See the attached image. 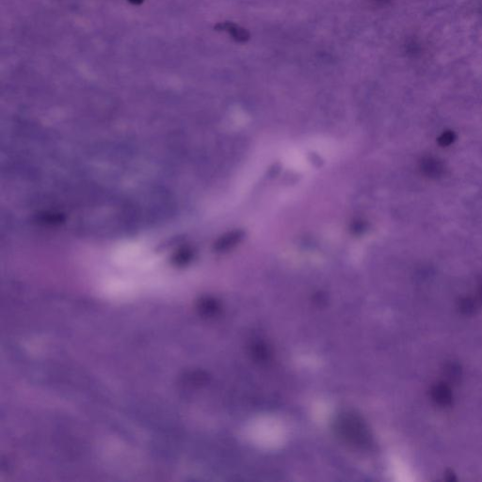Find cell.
Here are the masks:
<instances>
[{
    "mask_svg": "<svg viewBox=\"0 0 482 482\" xmlns=\"http://www.w3.org/2000/svg\"><path fill=\"white\" fill-rule=\"evenodd\" d=\"M129 1H130V2H132V3H134V4H139V3H141L142 0H129Z\"/></svg>",
    "mask_w": 482,
    "mask_h": 482,
    "instance_id": "obj_9",
    "label": "cell"
},
{
    "mask_svg": "<svg viewBox=\"0 0 482 482\" xmlns=\"http://www.w3.org/2000/svg\"><path fill=\"white\" fill-rule=\"evenodd\" d=\"M431 398L442 407H447L452 403V392L449 386L445 383H438L431 388Z\"/></svg>",
    "mask_w": 482,
    "mask_h": 482,
    "instance_id": "obj_3",
    "label": "cell"
},
{
    "mask_svg": "<svg viewBox=\"0 0 482 482\" xmlns=\"http://www.w3.org/2000/svg\"><path fill=\"white\" fill-rule=\"evenodd\" d=\"M479 304V301L474 298H462L459 302V309L464 315H473L478 309Z\"/></svg>",
    "mask_w": 482,
    "mask_h": 482,
    "instance_id": "obj_4",
    "label": "cell"
},
{
    "mask_svg": "<svg viewBox=\"0 0 482 482\" xmlns=\"http://www.w3.org/2000/svg\"><path fill=\"white\" fill-rule=\"evenodd\" d=\"M223 30L228 31L229 33H231L232 36H234L235 38H237L238 40H240V41H244L247 39V34L245 32V30H241L239 29L237 26L235 25H232V24H226L224 25L223 27Z\"/></svg>",
    "mask_w": 482,
    "mask_h": 482,
    "instance_id": "obj_7",
    "label": "cell"
},
{
    "mask_svg": "<svg viewBox=\"0 0 482 482\" xmlns=\"http://www.w3.org/2000/svg\"><path fill=\"white\" fill-rule=\"evenodd\" d=\"M335 429L339 435L348 441L349 444L358 447H366L370 445V436L363 422L356 416L350 414H344L337 417Z\"/></svg>",
    "mask_w": 482,
    "mask_h": 482,
    "instance_id": "obj_1",
    "label": "cell"
},
{
    "mask_svg": "<svg viewBox=\"0 0 482 482\" xmlns=\"http://www.w3.org/2000/svg\"><path fill=\"white\" fill-rule=\"evenodd\" d=\"M445 375L450 381H458L461 377L460 364L457 363H447L445 366Z\"/></svg>",
    "mask_w": 482,
    "mask_h": 482,
    "instance_id": "obj_5",
    "label": "cell"
},
{
    "mask_svg": "<svg viewBox=\"0 0 482 482\" xmlns=\"http://www.w3.org/2000/svg\"><path fill=\"white\" fill-rule=\"evenodd\" d=\"M477 300L479 301L480 304H482V285L479 287V290H478V298H477Z\"/></svg>",
    "mask_w": 482,
    "mask_h": 482,
    "instance_id": "obj_8",
    "label": "cell"
},
{
    "mask_svg": "<svg viewBox=\"0 0 482 482\" xmlns=\"http://www.w3.org/2000/svg\"><path fill=\"white\" fill-rule=\"evenodd\" d=\"M419 171L428 178L437 179L445 174L444 163L434 156H423L419 161Z\"/></svg>",
    "mask_w": 482,
    "mask_h": 482,
    "instance_id": "obj_2",
    "label": "cell"
},
{
    "mask_svg": "<svg viewBox=\"0 0 482 482\" xmlns=\"http://www.w3.org/2000/svg\"><path fill=\"white\" fill-rule=\"evenodd\" d=\"M456 140V134L451 130H446L438 138V143L442 147H447L451 145Z\"/></svg>",
    "mask_w": 482,
    "mask_h": 482,
    "instance_id": "obj_6",
    "label": "cell"
}]
</instances>
